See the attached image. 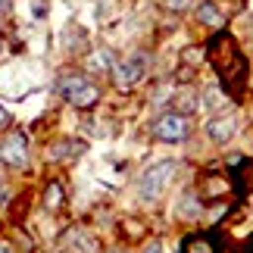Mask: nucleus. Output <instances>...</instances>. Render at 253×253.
Instances as JSON below:
<instances>
[{"mask_svg": "<svg viewBox=\"0 0 253 253\" xmlns=\"http://www.w3.org/2000/svg\"><path fill=\"white\" fill-rule=\"evenodd\" d=\"M56 87H60V94L72 106H79V110H91V106L100 100V87L94 82H87L84 75H63V79L56 82Z\"/></svg>", "mask_w": 253, "mask_h": 253, "instance_id": "obj_2", "label": "nucleus"}, {"mask_svg": "<svg viewBox=\"0 0 253 253\" xmlns=\"http://www.w3.org/2000/svg\"><path fill=\"white\" fill-rule=\"evenodd\" d=\"M203 100H207V106H210V110H222V106H225V94H222L219 87H210Z\"/></svg>", "mask_w": 253, "mask_h": 253, "instance_id": "obj_15", "label": "nucleus"}, {"mask_svg": "<svg viewBox=\"0 0 253 253\" xmlns=\"http://www.w3.org/2000/svg\"><path fill=\"white\" fill-rule=\"evenodd\" d=\"M235 188L241 194H250L253 191V160H241L235 166Z\"/></svg>", "mask_w": 253, "mask_h": 253, "instance_id": "obj_10", "label": "nucleus"}, {"mask_svg": "<svg viewBox=\"0 0 253 253\" xmlns=\"http://www.w3.org/2000/svg\"><path fill=\"white\" fill-rule=\"evenodd\" d=\"M178 253H219V244L212 235H188L181 241Z\"/></svg>", "mask_w": 253, "mask_h": 253, "instance_id": "obj_8", "label": "nucleus"}, {"mask_svg": "<svg viewBox=\"0 0 253 253\" xmlns=\"http://www.w3.org/2000/svg\"><path fill=\"white\" fill-rule=\"evenodd\" d=\"M175 163L172 160H163V163H157V166H150L147 172L141 175V184H138V191H141V197L144 200H157L163 191L169 188V181L175 178Z\"/></svg>", "mask_w": 253, "mask_h": 253, "instance_id": "obj_3", "label": "nucleus"}, {"mask_svg": "<svg viewBox=\"0 0 253 253\" xmlns=\"http://www.w3.org/2000/svg\"><path fill=\"white\" fill-rule=\"evenodd\" d=\"M66 203V188H63V181H50L44 188V207L50 210V212H56Z\"/></svg>", "mask_w": 253, "mask_h": 253, "instance_id": "obj_13", "label": "nucleus"}, {"mask_svg": "<svg viewBox=\"0 0 253 253\" xmlns=\"http://www.w3.org/2000/svg\"><path fill=\"white\" fill-rule=\"evenodd\" d=\"M153 134H157L163 144H178L191 134V122H188V116H181V113H166L153 122Z\"/></svg>", "mask_w": 253, "mask_h": 253, "instance_id": "obj_4", "label": "nucleus"}, {"mask_svg": "<svg viewBox=\"0 0 253 253\" xmlns=\"http://www.w3.org/2000/svg\"><path fill=\"white\" fill-rule=\"evenodd\" d=\"M69 241H72L75 253H100V244H97L91 235H79V231H75V235H69Z\"/></svg>", "mask_w": 253, "mask_h": 253, "instance_id": "obj_14", "label": "nucleus"}, {"mask_svg": "<svg viewBox=\"0 0 253 253\" xmlns=\"http://www.w3.org/2000/svg\"><path fill=\"white\" fill-rule=\"evenodd\" d=\"M147 253H163V247H160V244H150V247H147Z\"/></svg>", "mask_w": 253, "mask_h": 253, "instance_id": "obj_19", "label": "nucleus"}, {"mask_svg": "<svg viewBox=\"0 0 253 253\" xmlns=\"http://www.w3.org/2000/svg\"><path fill=\"white\" fill-rule=\"evenodd\" d=\"M144 69H147V56H144V53H131L128 60H122V63L113 66V79H116L119 87H131L134 82H141Z\"/></svg>", "mask_w": 253, "mask_h": 253, "instance_id": "obj_6", "label": "nucleus"}, {"mask_svg": "<svg viewBox=\"0 0 253 253\" xmlns=\"http://www.w3.org/2000/svg\"><path fill=\"white\" fill-rule=\"evenodd\" d=\"M6 125H9V116H6L3 106H0V128H6Z\"/></svg>", "mask_w": 253, "mask_h": 253, "instance_id": "obj_17", "label": "nucleus"}, {"mask_svg": "<svg viewBox=\"0 0 253 253\" xmlns=\"http://www.w3.org/2000/svg\"><path fill=\"white\" fill-rule=\"evenodd\" d=\"M84 150V144L82 141H56L53 147H50V160H75L79 153Z\"/></svg>", "mask_w": 253, "mask_h": 253, "instance_id": "obj_11", "label": "nucleus"}, {"mask_svg": "<svg viewBox=\"0 0 253 253\" xmlns=\"http://www.w3.org/2000/svg\"><path fill=\"white\" fill-rule=\"evenodd\" d=\"M228 191H231V184H228V178H222V175H207V178H203V197L216 200V197H225Z\"/></svg>", "mask_w": 253, "mask_h": 253, "instance_id": "obj_12", "label": "nucleus"}, {"mask_svg": "<svg viewBox=\"0 0 253 253\" xmlns=\"http://www.w3.org/2000/svg\"><path fill=\"white\" fill-rule=\"evenodd\" d=\"M197 19L203 25H210V28H222V25H225V13H222L216 3H210V0L197 6Z\"/></svg>", "mask_w": 253, "mask_h": 253, "instance_id": "obj_9", "label": "nucleus"}, {"mask_svg": "<svg viewBox=\"0 0 253 253\" xmlns=\"http://www.w3.org/2000/svg\"><path fill=\"white\" fill-rule=\"evenodd\" d=\"M235 131H238V119H235V116H216V119L207 122V134H210V141H216V144L231 141Z\"/></svg>", "mask_w": 253, "mask_h": 253, "instance_id": "obj_7", "label": "nucleus"}, {"mask_svg": "<svg viewBox=\"0 0 253 253\" xmlns=\"http://www.w3.org/2000/svg\"><path fill=\"white\" fill-rule=\"evenodd\" d=\"M207 53H210V63H212V69L219 72V79L225 82V87H228V91H235V87H241V82L247 79V60L241 56L238 44H235V38H231L228 32H219V35L210 41Z\"/></svg>", "mask_w": 253, "mask_h": 253, "instance_id": "obj_1", "label": "nucleus"}, {"mask_svg": "<svg viewBox=\"0 0 253 253\" xmlns=\"http://www.w3.org/2000/svg\"><path fill=\"white\" fill-rule=\"evenodd\" d=\"M0 253H13V247H9L6 241H0Z\"/></svg>", "mask_w": 253, "mask_h": 253, "instance_id": "obj_18", "label": "nucleus"}, {"mask_svg": "<svg viewBox=\"0 0 253 253\" xmlns=\"http://www.w3.org/2000/svg\"><path fill=\"white\" fill-rule=\"evenodd\" d=\"M3 9H6V0H0V13H3Z\"/></svg>", "mask_w": 253, "mask_h": 253, "instance_id": "obj_20", "label": "nucleus"}, {"mask_svg": "<svg viewBox=\"0 0 253 253\" xmlns=\"http://www.w3.org/2000/svg\"><path fill=\"white\" fill-rule=\"evenodd\" d=\"M0 160L13 169H22L28 163V141H25L22 131H9L3 138V144H0Z\"/></svg>", "mask_w": 253, "mask_h": 253, "instance_id": "obj_5", "label": "nucleus"}, {"mask_svg": "<svg viewBox=\"0 0 253 253\" xmlns=\"http://www.w3.org/2000/svg\"><path fill=\"white\" fill-rule=\"evenodd\" d=\"M181 212H184V216H200V203L188 194V197L181 200Z\"/></svg>", "mask_w": 253, "mask_h": 253, "instance_id": "obj_16", "label": "nucleus"}]
</instances>
